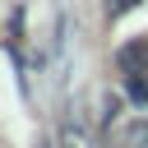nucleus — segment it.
<instances>
[{"label": "nucleus", "mask_w": 148, "mask_h": 148, "mask_svg": "<svg viewBox=\"0 0 148 148\" xmlns=\"http://www.w3.org/2000/svg\"><path fill=\"white\" fill-rule=\"evenodd\" d=\"M116 69L130 79V74H143L148 69V37H130L116 46Z\"/></svg>", "instance_id": "obj_1"}, {"label": "nucleus", "mask_w": 148, "mask_h": 148, "mask_svg": "<svg viewBox=\"0 0 148 148\" xmlns=\"http://www.w3.org/2000/svg\"><path fill=\"white\" fill-rule=\"evenodd\" d=\"M120 148H148V116H139L120 130Z\"/></svg>", "instance_id": "obj_2"}, {"label": "nucleus", "mask_w": 148, "mask_h": 148, "mask_svg": "<svg viewBox=\"0 0 148 148\" xmlns=\"http://www.w3.org/2000/svg\"><path fill=\"white\" fill-rule=\"evenodd\" d=\"M125 97H130L134 106H148V69H143V74H130V79H125Z\"/></svg>", "instance_id": "obj_3"}, {"label": "nucleus", "mask_w": 148, "mask_h": 148, "mask_svg": "<svg viewBox=\"0 0 148 148\" xmlns=\"http://www.w3.org/2000/svg\"><path fill=\"white\" fill-rule=\"evenodd\" d=\"M130 9H139V0H106V14L111 18H125Z\"/></svg>", "instance_id": "obj_4"}]
</instances>
